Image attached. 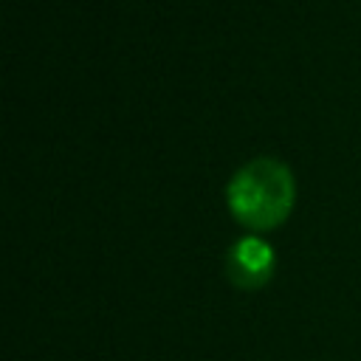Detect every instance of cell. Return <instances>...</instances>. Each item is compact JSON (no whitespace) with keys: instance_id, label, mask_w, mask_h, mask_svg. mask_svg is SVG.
I'll return each instance as SVG.
<instances>
[{"instance_id":"6da1fadb","label":"cell","mask_w":361,"mask_h":361,"mask_svg":"<svg viewBox=\"0 0 361 361\" xmlns=\"http://www.w3.org/2000/svg\"><path fill=\"white\" fill-rule=\"evenodd\" d=\"M293 200H296L293 172L285 161L271 155H259L243 164L226 186V203L231 214L254 231L276 228L290 214Z\"/></svg>"},{"instance_id":"7a4b0ae2","label":"cell","mask_w":361,"mask_h":361,"mask_svg":"<svg viewBox=\"0 0 361 361\" xmlns=\"http://www.w3.org/2000/svg\"><path fill=\"white\" fill-rule=\"evenodd\" d=\"M274 265H276L274 248L257 234L240 237L226 251V276L240 290H257L268 285L274 276Z\"/></svg>"}]
</instances>
